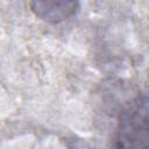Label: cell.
I'll use <instances>...</instances> for the list:
<instances>
[{"label": "cell", "mask_w": 149, "mask_h": 149, "mask_svg": "<svg viewBox=\"0 0 149 149\" xmlns=\"http://www.w3.org/2000/svg\"><path fill=\"white\" fill-rule=\"evenodd\" d=\"M148 100L136 97L120 113L115 149H148Z\"/></svg>", "instance_id": "1"}, {"label": "cell", "mask_w": 149, "mask_h": 149, "mask_svg": "<svg viewBox=\"0 0 149 149\" xmlns=\"http://www.w3.org/2000/svg\"><path fill=\"white\" fill-rule=\"evenodd\" d=\"M36 16L47 22H61L73 15L78 8L74 1H35L30 3Z\"/></svg>", "instance_id": "2"}]
</instances>
